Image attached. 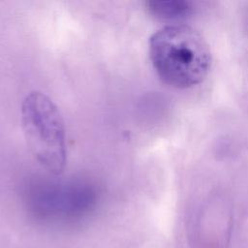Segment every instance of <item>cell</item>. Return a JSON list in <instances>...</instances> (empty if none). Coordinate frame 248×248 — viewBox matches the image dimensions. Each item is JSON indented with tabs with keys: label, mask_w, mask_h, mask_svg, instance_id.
Here are the masks:
<instances>
[{
	"label": "cell",
	"mask_w": 248,
	"mask_h": 248,
	"mask_svg": "<svg viewBox=\"0 0 248 248\" xmlns=\"http://www.w3.org/2000/svg\"><path fill=\"white\" fill-rule=\"evenodd\" d=\"M149 58L166 84L184 89L201 83L211 66V51L203 37L187 25H170L149 39Z\"/></svg>",
	"instance_id": "6da1fadb"
},
{
	"label": "cell",
	"mask_w": 248,
	"mask_h": 248,
	"mask_svg": "<svg viewBox=\"0 0 248 248\" xmlns=\"http://www.w3.org/2000/svg\"><path fill=\"white\" fill-rule=\"evenodd\" d=\"M21 125L37 162L52 174L62 173L67 162L65 125L51 99L39 91L28 94L21 105Z\"/></svg>",
	"instance_id": "7a4b0ae2"
},
{
	"label": "cell",
	"mask_w": 248,
	"mask_h": 248,
	"mask_svg": "<svg viewBox=\"0 0 248 248\" xmlns=\"http://www.w3.org/2000/svg\"><path fill=\"white\" fill-rule=\"evenodd\" d=\"M148 13L159 19H179L192 14L193 5L185 0L147 1L145 3Z\"/></svg>",
	"instance_id": "3957f363"
}]
</instances>
